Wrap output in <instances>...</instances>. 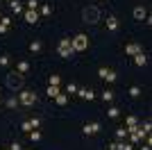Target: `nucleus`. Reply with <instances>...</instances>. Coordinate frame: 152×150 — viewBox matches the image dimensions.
Instances as JSON below:
<instances>
[{"instance_id": "22", "label": "nucleus", "mask_w": 152, "mask_h": 150, "mask_svg": "<svg viewBox=\"0 0 152 150\" xmlns=\"http://www.w3.org/2000/svg\"><path fill=\"white\" fill-rule=\"evenodd\" d=\"M125 137H127V127H118V130H116V139H118V141H125Z\"/></svg>"}, {"instance_id": "11", "label": "nucleus", "mask_w": 152, "mask_h": 150, "mask_svg": "<svg viewBox=\"0 0 152 150\" xmlns=\"http://www.w3.org/2000/svg\"><path fill=\"white\" fill-rule=\"evenodd\" d=\"M77 96H80L82 100H93L95 98V93L91 91V89H77Z\"/></svg>"}, {"instance_id": "18", "label": "nucleus", "mask_w": 152, "mask_h": 150, "mask_svg": "<svg viewBox=\"0 0 152 150\" xmlns=\"http://www.w3.org/2000/svg\"><path fill=\"white\" fill-rule=\"evenodd\" d=\"M41 48H43V46H41V41H32V43H30V52H34V55H39V52H41Z\"/></svg>"}, {"instance_id": "24", "label": "nucleus", "mask_w": 152, "mask_h": 150, "mask_svg": "<svg viewBox=\"0 0 152 150\" xmlns=\"http://www.w3.org/2000/svg\"><path fill=\"white\" fill-rule=\"evenodd\" d=\"M129 96H132V98H139V96H141V87H139V84L129 87Z\"/></svg>"}, {"instance_id": "12", "label": "nucleus", "mask_w": 152, "mask_h": 150, "mask_svg": "<svg viewBox=\"0 0 152 150\" xmlns=\"http://www.w3.org/2000/svg\"><path fill=\"white\" fill-rule=\"evenodd\" d=\"M27 71H30V62H27V59H23V62H18V64H16V73L25 75Z\"/></svg>"}, {"instance_id": "33", "label": "nucleus", "mask_w": 152, "mask_h": 150, "mask_svg": "<svg viewBox=\"0 0 152 150\" xmlns=\"http://www.w3.org/2000/svg\"><path fill=\"white\" fill-rule=\"evenodd\" d=\"M9 150H23V146H20V143H18V141H14V143H12V146H9Z\"/></svg>"}, {"instance_id": "30", "label": "nucleus", "mask_w": 152, "mask_h": 150, "mask_svg": "<svg viewBox=\"0 0 152 150\" xmlns=\"http://www.w3.org/2000/svg\"><path fill=\"white\" fill-rule=\"evenodd\" d=\"M20 130H23V132H32V125H30V121H23V125H20Z\"/></svg>"}, {"instance_id": "6", "label": "nucleus", "mask_w": 152, "mask_h": 150, "mask_svg": "<svg viewBox=\"0 0 152 150\" xmlns=\"http://www.w3.org/2000/svg\"><path fill=\"white\" fill-rule=\"evenodd\" d=\"M23 16H25V23H30V25H37L39 18H41V16H39V12H34V9H25V14H23Z\"/></svg>"}, {"instance_id": "1", "label": "nucleus", "mask_w": 152, "mask_h": 150, "mask_svg": "<svg viewBox=\"0 0 152 150\" xmlns=\"http://www.w3.org/2000/svg\"><path fill=\"white\" fill-rule=\"evenodd\" d=\"M70 46L75 52H84V50L89 48V37L86 34H75V37L70 39Z\"/></svg>"}, {"instance_id": "37", "label": "nucleus", "mask_w": 152, "mask_h": 150, "mask_svg": "<svg viewBox=\"0 0 152 150\" xmlns=\"http://www.w3.org/2000/svg\"><path fill=\"white\" fill-rule=\"evenodd\" d=\"M2 150H9V148H2Z\"/></svg>"}, {"instance_id": "36", "label": "nucleus", "mask_w": 152, "mask_h": 150, "mask_svg": "<svg viewBox=\"0 0 152 150\" xmlns=\"http://www.w3.org/2000/svg\"><path fill=\"white\" fill-rule=\"evenodd\" d=\"M5 2H14V0H5Z\"/></svg>"}, {"instance_id": "19", "label": "nucleus", "mask_w": 152, "mask_h": 150, "mask_svg": "<svg viewBox=\"0 0 152 150\" xmlns=\"http://www.w3.org/2000/svg\"><path fill=\"white\" fill-rule=\"evenodd\" d=\"M55 102H57L59 107H64L66 102H68V96H66V93H59V96H55Z\"/></svg>"}, {"instance_id": "13", "label": "nucleus", "mask_w": 152, "mask_h": 150, "mask_svg": "<svg viewBox=\"0 0 152 150\" xmlns=\"http://www.w3.org/2000/svg\"><path fill=\"white\" fill-rule=\"evenodd\" d=\"M107 30L109 32H116V30H118V18H116V16H107Z\"/></svg>"}, {"instance_id": "25", "label": "nucleus", "mask_w": 152, "mask_h": 150, "mask_svg": "<svg viewBox=\"0 0 152 150\" xmlns=\"http://www.w3.org/2000/svg\"><path fill=\"white\" fill-rule=\"evenodd\" d=\"M61 84V77L59 75H50V87H59Z\"/></svg>"}, {"instance_id": "20", "label": "nucleus", "mask_w": 152, "mask_h": 150, "mask_svg": "<svg viewBox=\"0 0 152 150\" xmlns=\"http://www.w3.org/2000/svg\"><path fill=\"white\" fill-rule=\"evenodd\" d=\"M107 116H109V118H118V116H121V109H118V107H109Z\"/></svg>"}, {"instance_id": "21", "label": "nucleus", "mask_w": 152, "mask_h": 150, "mask_svg": "<svg viewBox=\"0 0 152 150\" xmlns=\"http://www.w3.org/2000/svg\"><path fill=\"white\" fill-rule=\"evenodd\" d=\"M18 105H20V102H18V98H16V96H12V98H7V107H9V109H16Z\"/></svg>"}, {"instance_id": "17", "label": "nucleus", "mask_w": 152, "mask_h": 150, "mask_svg": "<svg viewBox=\"0 0 152 150\" xmlns=\"http://www.w3.org/2000/svg\"><path fill=\"white\" fill-rule=\"evenodd\" d=\"M45 93H48V98H55V96L61 93V89H59V87H50V84H48V91H45Z\"/></svg>"}, {"instance_id": "38", "label": "nucleus", "mask_w": 152, "mask_h": 150, "mask_svg": "<svg viewBox=\"0 0 152 150\" xmlns=\"http://www.w3.org/2000/svg\"><path fill=\"white\" fill-rule=\"evenodd\" d=\"M0 105H2V100H0Z\"/></svg>"}, {"instance_id": "35", "label": "nucleus", "mask_w": 152, "mask_h": 150, "mask_svg": "<svg viewBox=\"0 0 152 150\" xmlns=\"http://www.w3.org/2000/svg\"><path fill=\"white\" fill-rule=\"evenodd\" d=\"M141 150H150V146H148V143H145V146H143V148H141Z\"/></svg>"}, {"instance_id": "4", "label": "nucleus", "mask_w": 152, "mask_h": 150, "mask_svg": "<svg viewBox=\"0 0 152 150\" xmlns=\"http://www.w3.org/2000/svg\"><path fill=\"white\" fill-rule=\"evenodd\" d=\"M98 75H100V77H102L104 82H116V80H118L116 71H111V68H104V66H102V68L98 71Z\"/></svg>"}, {"instance_id": "32", "label": "nucleus", "mask_w": 152, "mask_h": 150, "mask_svg": "<svg viewBox=\"0 0 152 150\" xmlns=\"http://www.w3.org/2000/svg\"><path fill=\"white\" fill-rule=\"evenodd\" d=\"M0 23L9 27V25H12V18H9V16H0Z\"/></svg>"}, {"instance_id": "34", "label": "nucleus", "mask_w": 152, "mask_h": 150, "mask_svg": "<svg viewBox=\"0 0 152 150\" xmlns=\"http://www.w3.org/2000/svg\"><path fill=\"white\" fill-rule=\"evenodd\" d=\"M7 30H9V27H7V25H2V23H0V34H7Z\"/></svg>"}, {"instance_id": "5", "label": "nucleus", "mask_w": 152, "mask_h": 150, "mask_svg": "<svg viewBox=\"0 0 152 150\" xmlns=\"http://www.w3.org/2000/svg\"><path fill=\"white\" fill-rule=\"evenodd\" d=\"M100 127H102V125L98 123V121H93V123H86V125H84L82 132L86 134V137H93V134H98V132H100Z\"/></svg>"}, {"instance_id": "29", "label": "nucleus", "mask_w": 152, "mask_h": 150, "mask_svg": "<svg viewBox=\"0 0 152 150\" xmlns=\"http://www.w3.org/2000/svg\"><path fill=\"white\" fill-rule=\"evenodd\" d=\"M9 62H12L9 55H2V57H0V66H9Z\"/></svg>"}, {"instance_id": "26", "label": "nucleus", "mask_w": 152, "mask_h": 150, "mask_svg": "<svg viewBox=\"0 0 152 150\" xmlns=\"http://www.w3.org/2000/svg\"><path fill=\"white\" fill-rule=\"evenodd\" d=\"M77 89H80V87H77L75 82H68V87H66V93H77Z\"/></svg>"}, {"instance_id": "8", "label": "nucleus", "mask_w": 152, "mask_h": 150, "mask_svg": "<svg viewBox=\"0 0 152 150\" xmlns=\"http://www.w3.org/2000/svg\"><path fill=\"white\" fill-rule=\"evenodd\" d=\"M20 82H23V75L20 73H9V77H7V84H9V87H20Z\"/></svg>"}, {"instance_id": "15", "label": "nucleus", "mask_w": 152, "mask_h": 150, "mask_svg": "<svg viewBox=\"0 0 152 150\" xmlns=\"http://www.w3.org/2000/svg\"><path fill=\"white\" fill-rule=\"evenodd\" d=\"M100 98L104 100V102H111V100H114V91H111V89H104L100 93Z\"/></svg>"}, {"instance_id": "27", "label": "nucleus", "mask_w": 152, "mask_h": 150, "mask_svg": "<svg viewBox=\"0 0 152 150\" xmlns=\"http://www.w3.org/2000/svg\"><path fill=\"white\" fill-rule=\"evenodd\" d=\"M30 125H32V130H39V127H41V118H37V116L30 118Z\"/></svg>"}, {"instance_id": "7", "label": "nucleus", "mask_w": 152, "mask_h": 150, "mask_svg": "<svg viewBox=\"0 0 152 150\" xmlns=\"http://www.w3.org/2000/svg\"><path fill=\"white\" fill-rule=\"evenodd\" d=\"M139 52H143V48H141L139 43H134V41H132V43L125 46V55L127 57H134V55H139Z\"/></svg>"}, {"instance_id": "23", "label": "nucleus", "mask_w": 152, "mask_h": 150, "mask_svg": "<svg viewBox=\"0 0 152 150\" xmlns=\"http://www.w3.org/2000/svg\"><path fill=\"white\" fill-rule=\"evenodd\" d=\"M9 7H12V12H14V14H20V12H23V7H20V2H18V0L9 2Z\"/></svg>"}, {"instance_id": "2", "label": "nucleus", "mask_w": 152, "mask_h": 150, "mask_svg": "<svg viewBox=\"0 0 152 150\" xmlns=\"http://www.w3.org/2000/svg\"><path fill=\"white\" fill-rule=\"evenodd\" d=\"M57 52H59V57H64V59H70V57L75 55V50L70 46V39H61V41H59Z\"/></svg>"}, {"instance_id": "14", "label": "nucleus", "mask_w": 152, "mask_h": 150, "mask_svg": "<svg viewBox=\"0 0 152 150\" xmlns=\"http://www.w3.org/2000/svg\"><path fill=\"white\" fill-rule=\"evenodd\" d=\"M134 64H136V66H148V57H145V52L134 55Z\"/></svg>"}, {"instance_id": "28", "label": "nucleus", "mask_w": 152, "mask_h": 150, "mask_svg": "<svg viewBox=\"0 0 152 150\" xmlns=\"http://www.w3.org/2000/svg\"><path fill=\"white\" fill-rule=\"evenodd\" d=\"M39 5H41L39 0H27V9H34V12H37V9H39Z\"/></svg>"}, {"instance_id": "16", "label": "nucleus", "mask_w": 152, "mask_h": 150, "mask_svg": "<svg viewBox=\"0 0 152 150\" xmlns=\"http://www.w3.org/2000/svg\"><path fill=\"white\" fill-rule=\"evenodd\" d=\"M27 134H30L32 143H39V141H41V132H39V130H32V132H27Z\"/></svg>"}, {"instance_id": "9", "label": "nucleus", "mask_w": 152, "mask_h": 150, "mask_svg": "<svg viewBox=\"0 0 152 150\" xmlns=\"http://www.w3.org/2000/svg\"><path fill=\"white\" fill-rule=\"evenodd\" d=\"M145 16H148V9L143 5H136V7H134V21H145Z\"/></svg>"}, {"instance_id": "31", "label": "nucleus", "mask_w": 152, "mask_h": 150, "mask_svg": "<svg viewBox=\"0 0 152 150\" xmlns=\"http://www.w3.org/2000/svg\"><path fill=\"white\" fill-rule=\"evenodd\" d=\"M141 130H143V132H148V134H150V130H152V123H150V121H145V123L141 125Z\"/></svg>"}, {"instance_id": "3", "label": "nucleus", "mask_w": 152, "mask_h": 150, "mask_svg": "<svg viewBox=\"0 0 152 150\" xmlns=\"http://www.w3.org/2000/svg\"><path fill=\"white\" fill-rule=\"evenodd\" d=\"M18 102L23 107H32L34 102H37V93H34V91H20L18 93Z\"/></svg>"}, {"instance_id": "10", "label": "nucleus", "mask_w": 152, "mask_h": 150, "mask_svg": "<svg viewBox=\"0 0 152 150\" xmlns=\"http://www.w3.org/2000/svg\"><path fill=\"white\" fill-rule=\"evenodd\" d=\"M37 12H39V16H50V14L55 12V9H52V5H48V2H41Z\"/></svg>"}]
</instances>
